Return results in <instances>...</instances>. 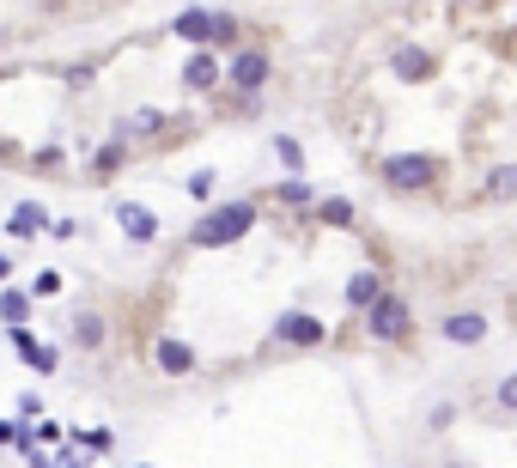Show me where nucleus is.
Returning <instances> with one entry per match:
<instances>
[{
	"label": "nucleus",
	"mask_w": 517,
	"mask_h": 468,
	"mask_svg": "<svg viewBox=\"0 0 517 468\" xmlns=\"http://www.w3.org/2000/svg\"><path fill=\"white\" fill-rule=\"evenodd\" d=\"M256 219H262L256 201H213V207L189 225V244H195V250H232L238 238H250V231H256Z\"/></svg>",
	"instance_id": "obj_1"
},
{
	"label": "nucleus",
	"mask_w": 517,
	"mask_h": 468,
	"mask_svg": "<svg viewBox=\"0 0 517 468\" xmlns=\"http://www.w3.org/2000/svg\"><path fill=\"white\" fill-rule=\"evenodd\" d=\"M378 177H384L390 195H432V189H445L451 165L438 159V152H390L378 165Z\"/></svg>",
	"instance_id": "obj_2"
},
{
	"label": "nucleus",
	"mask_w": 517,
	"mask_h": 468,
	"mask_svg": "<svg viewBox=\"0 0 517 468\" xmlns=\"http://www.w3.org/2000/svg\"><path fill=\"white\" fill-rule=\"evenodd\" d=\"M359 323H365V341H384V347H408V335H414V304H408V298H402V292L390 286V292H384V298H378L372 310H365Z\"/></svg>",
	"instance_id": "obj_3"
},
{
	"label": "nucleus",
	"mask_w": 517,
	"mask_h": 468,
	"mask_svg": "<svg viewBox=\"0 0 517 468\" xmlns=\"http://www.w3.org/2000/svg\"><path fill=\"white\" fill-rule=\"evenodd\" d=\"M268 80H274V55H268L262 43H244V49H232V55H226V92L256 98Z\"/></svg>",
	"instance_id": "obj_4"
},
{
	"label": "nucleus",
	"mask_w": 517,
	"mask_h": 468,
	"mask_svg": "<svg viewBox=\"0 0 517 468\" xmlns=\"http://www.w3.org/2000/svg\"><path fill=\"white\" fill-rule=\"evenodd\" d=\"M268 335H274V347H299V353H311V347H323V341H329L323 317H311V310H280Z\"/></svg>",
	"instance_id": "obj_5"
},
{
	"label": "nucleus",
	"mask_w": 517,
	"mask_h": 468,
	"mask_svg": "<svg viewBox=\"0 0 517 468\" xmlns=\"http://www.w3.org/2000/svg\"><path fill=\"white\" fill-rule=\"evenodd\" d=\"M183 92L189 98H213V92H226V55H213V49H195L189 61H183Z\"/></svg>",
	"instance_id": "obj_6"
},
{
	"label": "nucleus",
	"mask_w": 517,
	"mask_h": 468,
	"mask_svg": "<svg viewBox=\"0 0 517 468\" xmlns=\"http://www.w3.org/2000/svg\"><path fill=\"white\" fill-rule=\"evenodd\" d=\"M438 335H445L451 347H481L493 335V323L481 317V310H445V317H438Z\"/></svg>",
	"instance_id": "obj_7"
},
{
	"label": "nucleus",
	"mask_w": 517,
	"mask_h": 468,
	"mask_svg": "<svg viewBox=\"0 0 517 468\" xmlns=\"http://www.w3.org/2000/svg\"><path fill=\"white\" fill-rule=\"evenodd\" d=\"M390 73H396V80H408V86H426L432 73H438V61H432L426 43H396L390 49Z\"/></svg>",
	"instance_id": "obj_8"
},
{
	"label": "nucleus",
	"mask_w": 517,
	"mask_h": 468,
	"mask_svg": "<svg viewBox=\"0 0 517 468\" xmlns=\"http://www.w3.org/2000/svg\"><path fill=\"white\" fill-rule=\"evenodd\" d=\"M384 292H390V280H384L378 268H353V274H347V286H341V304H347V310H359V317H365V310H372V304H378Z\"/></svg>",
	"instance_id": "obj_9"
},
{
	"label": "nucleus",
	"mask_w": 517,
	"mask_h": 468,
	"mask_svg": "<svg viewBox=\"0 0 517 468\" xmlns=\"http://www.w3.org/2000/svg\"><path fill=\"white\" fill-rule=\"evenodd\" d=\"M116 225H122L128 244H153L159 238V213L146 207V201H116Z\"/></svg>",
	"instance_id": "obj_10"
},
{
	"label": "nucleus",
	"mask_w": 517,
	"mask_h": 468,
	"mask_svg": "<svg viewBox=\"0 0 517 468\" xmlns=\"http://www.w3.org/2000/svg\"><path fill=\"white\" fill-rule=\"evenodd\" d=\"M153 365H159L165 377H189L201 359H195V347H189L183 335H153Z\"/></svg>",
	"instance_id": "obj_11"
},
{
	"label": "nucleus",
	"mask_w": 517,
	"mask_h": 468,
	"mask_svg": "<svg viewBox=\"0 0 517 468\" xmlns=\"http://www.w3.org/2000/svg\"><path fill=\"white\" fill-rule=\"evenodd\" d=\"M165 128H171V116H165V110H153V104H140V110H128V116H122L116 140H128V146H134V140H153V134H165Z\"/></svg>",
	"instance_id": "obj_12"
},
{
	"label": "nucleus",
	"mask_w": 517,
	"mask_h": 468,
	"mask_svg": "<svg viewBox=\"0 0 517 468\" xmlns=\"http://www.w3.org/2000/svg\"><path fill=\"white\" fill-rule=\"evenodd\" d=\"M171 31H177L183 43H195V49H213V7H183V13L171 19Z\"/></svg>",
	"instance_id": "obj_13"
},
{
	"label": "nucleus",
	"mask_w": 517,
	"mask_h": 468,
	"mask_svg": "<svg viewBox=\"0 0 517 468\" xmlns=\"http://www.w3.org/2000/svg\"><path fill=\"white\" fill-rule=\"evenodd\" d=\"M317 225H329V231H353V219H359V207L347 201V195H317Z\"/></svg>",
	"instance_id": "obj_14"
},
{
	"label": "nucleus",
	"mask_w": 517,
	"mask_h": 468,
	"mask_svg": "<svg viewBox=\"0 0 517 468\" xmlns=\"http://www.w3.org/2000/svg\"><path fill=\"white\" fill-rule=\"evenodd\" d=\"M104 335H110V323L98 317V310H80V317H73V347H80V353H98Z\"/></svg>",
	"instance_id": "obj_15"
},
{
	"label": "nucleus",
	"mask_w": 517,
	"mask_h": 468,
	"mask_svg": "<svg viewBox=\"0 0 517 468\" xmlns=\"http://www.w3.org/2000/svg\"><path fill=\"white\" fill-rule=\"evenodd\" d=\"M0 323H7V329H31V292L0 286Z\"/></svg>",
	"instance_id": "obj_16"
},
{
	"label": "nucleus",
	"mask_w": 517,
	"mask_h": 468,
	"mask_svg": "<svg viewBox=\"0 0 517 468\" xmlns=\"http://www.w3.org/2000/svg\"><path fill=\"white\" fill-rule=\"evenodd\" d=\"M37 231H49V213L37 201H19L13 219H7V238H37Z\"/></svg>",
	"instance_id": "obj_17"
},
{
	"label": "nucleus",
	"mask_w": 517,
	"mask_h": 468,
	"mask_svg": "<svg viewBox=\"0 0 517 468\" xmlns=\"http://www.w3.org/2000/svg\"><path fill=\"white\" fill-rule=\"evenodd\" d=\"M128 165V140H104V146H92V177H116Z\"/></svg>",
	"instance_id": "obj_18"
},
{
	"label": "nucleus",
	"mask_w": 517,
	"mask_h": 468,
	"mask_svg": "<svg viewBox=\"0 0 517 468\" xmlns=\"http://www.w3.org/2000/svg\"><path fill=\"white\" fill-rule=\"evenodd\" d=\"M481 189H487V201H499V207H505V201H517V159H511V165H493Z\"/></svg>",
	"instance_id": "obj_19"
},
{
	"label": "nucleus",
	"mask_w": 517,
	"mask_h": 468,
	"mask_svg": "<svg viewBox=\"0 0 517 468\" xmlns=\"http://www.w3.org/2000/svg\"><path fill=\"white\" fill-rule=\"evenodd\" d=\"M67 444L80 450V456H110V450H116V432H110V426H86V432H73Z\"/></svg>",
	"instance_id": "obj_20"
},
{
	"label": "nucleus",
	"mask_w": 517,
	"mask_h": 468,
	"mask_svg": "<svg viewBox=\"0 0 517 468\" xmlns=\"http://www.w3.org/2000/svg\"><path fill=\"white\" fill-rule=\"evenodd\" d=\"M274 201H280V207H299V213H305V207H317V189H311L305 177H286V183H274Z\"/></svg>",
	"instance_id": "obj_21"
},
{
	"label": "nucleus",
	"mask_w": 517,
	"mask_h": 468,
	"mask_svg": "<svg viewBox=\"0 0 517 468\" xmlns=\"http://www.w3.org/2000/svg\"><path fill=\"white\" fill-rule=\"evenodd\" d=\"M274 159H280L292 177H305V146L292 140V134H274Z\"/></svg>",
	"instance_id": "obj_22"
},
{
	"label": "nucleus",
	"mask_w": 517,
	"mask_h": 468,
	"mask_svg": "<svg viewBox=\"0 0 517 468\" xmlns=\"http://www.w3.org/2000/svg\"><path fill=\"white\" fill-rule=\"evenodd\" d=\"M213 183H219V177H213V171H207V165H201V171H195V177H189V183H183V195H189V201H195V207H207V201H213Z\"/></svg>",
	"instance_id": "obj_23"
},
{
	"label": "nucleus",
	"mask_w": 517,
	"mask_h": 468,
	"mask_svg": "<svg viewBox=\"0 0 517 468\" xmlns=\"http://www.w3.org/2000/svg\"><path fill=\"white\" fill-rule=\"evenodd\" d=\"M493 408H499V414H517V371L493 383Z\"/></svg>",
	"instance_id": "obj_24"
},
{
	"label": "nucleus",
	"mask_w": 517,
	"mask_h": 468,
	"mask_svg": "<svg viewBox=\"0 0 517 468\" xmlns=\"http://www.w3.org/2000/svg\"><path fill=\"white\" fill-rule=\"evenodd\" d=\"M61 286H67V280H61V274H55V268H43V274H37V280H31V304H37V298H55V292H61Z\"/></svg>",
	"instance_id": "obj_25"
},
{
	"label": "nucleus",
	"mask_w": 517,
	"mask_h": 468,
	"mask_svg": "<svg viewBox=\"0 0 517 468\" xmlns=\"http://www.w3.org/2000/svg\"><path fill=\"white\" fill-rule=\"evenodd\" d=\"M7 341H13V353H19L25 365H31V353L43 347V341H37V329H7Z\"/></svg>",
	"instance_id": "obj_26"
},
{
	"label": "nucleus",
	"mask_w": 517,
	"mask_h": 468,
	"mask_svg": "<svg viewBox=\"0 0 517 468\" xmlns=\"http://www.w3.org/2000/svg\"><path fill=\"white\" fill-rule=\"evenodd\" d=\"M451 420H457V402H432L426 408V432H445Z\"/></svg>",
	"instance_id": "obj_27"
},
{
	"label": "nucleus",
	"mask_w": 517,
	"mask_h": 468,
	"mask_svg": "<svg viewBox=\"0 0 517 468\" xmlns=\"http://www.w3.org/2000/svg\"><path fill=\"white\" fill-rule=\"evenodd\" d=\"M55 365H61V347H37V353H31V371H37V377H55Z\"/></svg>",
	"instance_id": "obj_28"
},
{
	"label": "nucleus",
	"mask_w": 517,
	"mask_h": 468,
	"mask_svg": "<svg viewBox=\"0 0 517 468\" xmlns=\"http://www.w3.org/2000/svg\"><path fill=\"white\" fill-rule=\"evenodd\" d=\"M31 165H37V171H61L67 152H61V146H43V152H31Z\"/></svg>",
	"instance_id": "obj_29"
},
{
	"label": "nucleus",
	"mask_w": 517,
	"mask_h": 468,
	"mask_svg": "<svg viewBox=\"0 0 517 468\" xmlns=\"http://www.w3.org/2000/svg\"><path fill=\"white\" fill-rule=\"evenodd\" d=\"M49 468H92V456H80V450L61 444V456H49Z\"/></svg>",
	"instance_id": "obj_30"
},
{
	"label": "nucleus",
	"mask_w": 517,
	"mask_h": 468,
	"mask_svg": "<svg viewBox=\"0 0 517 468\" xmlns=\"http://www.w3.org/2000/svg\"><path fill=\"white\" fill-rule=\"evenodd\" d=\"M438 468H475L469 456H445V462H438Z\"/></svg>",
	"instance_id": "obj_31"
},
{
	"label": "nucleus",
	"mask_w": 517,
	"mask_h": 468,
	"mask_svg": "<svg viewBox=\"0 0 517 468\" xmlns=\"http://www.w3.org/2000/svg\"><path fill=\"white\" fill-rule=\"evenodd\" d=\"M0 280H13V256H0Z\"/></svg>",
	"instance_id": "obj_32"
},
{
	"label": "nucleus",
	"mask_w": 517,
	"mask_h": 468,
	"mask_svg": "<svg viewBox=\"0 0 517 468\" xmlns=\"http://www.w3.org/2000/svg\"><path fill=\"white\" fill-rule=\"evenodd\" d=\"M134 468H159V462H134Z\"/></svg>",
	"instance_id": "obj_33"
},
{
	"label": "nucleus",
	"mask_w": 517,
	"mask_h": 468,
	"mask_svg": "<svg viewBox=\"0 0 517 468\" xmlns=\"http://www.w3.org/2000/svg\"><path fill=\"white\" fill-rule=\"evenodd\" d=\"M511 25H517V7H511Z\"/></svg>",
	"instance_id": "obj_34"
},
{
	"label": "nucleus",
	"mask_w": 517,
	"mask_h": 468,
	"mask_svg": "<svg viewBox=\"0 0 517 468\" xmlns=\"http://www.w3.org/2000/svg\"><path fill=\"white\" fill-rule=\"evenodd\" d=\"M0 80H7V67H0Z\"/></svg>",
	"instance_id": "obj_35"
}]
</instances>
